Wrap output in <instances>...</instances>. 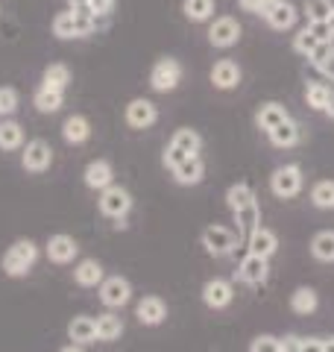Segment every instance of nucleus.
<instances>
[{
	"label": "nucleus",
	"instance_id": "37998d69",
	"mask_svg": "<svg viewBox=\"0 0 334 352\" xmlns=\"http://www.w3.org/2000/svg\"><path fill=\"white\" fill-rule=\"evenodd\" d=\"M299 344H302V338H299V335L278 338V346H282V352H299Z\"/></svg>",
	"mask_w": 334,
	"mask_h": 352
},
{
	"label": "nucleus",
	"instance_id": "f03ea898",
	"mask_svg": "<svg viewBox=\"0 0 334 352\" xmlns=\"http://www.w3.org/2000/svg\"><path fill=\"white\" fill-rule=\"evenodd\" d=\"M50 30L59 41H74V38H85V36H91V32H97V21L91 12H88V6L65 9V12H59L53 18Z\"/></svg>",
	"mask_w": 334,
	"mask_h": 352
},
{
	"label": "nucleus",
	"instance_id": "ea45409f",
	"mask_svg": "<svg viewBox=\"0 0 334 352\" xmlns=\"http://www.w3.org/2000/svg\"><path fill=\"white\" fill-rule=\"evenodd\" d=\"M18 103H21V97L12 85H3L0 88V118H9V115H15L18 112Z\"/></svg>",
	"mask_w": 334,
	"mask_h": 352
},
{
	"label": "nucleus",
	"instance_id": "2f4dec72",
	"mask_svg": "<svg viewBox=\"0 0 334 352\" xmlns=\"http://www.w3.org/2000/svg\"><path fill=\"white\" fill-rule=\"evenodd\" d=\"M41 85H47V88H59V91H68V85H71V68L65 62H53L44 68L41 74Z\"/></svg>",
	"mask_w": 334,
	"mask_h": 352
},
{
	"label": "nucleus",
	"instance_id": "a18cd8bd",
	"mask_svg": "<svg viewBox=\"0 0 334 352\" xmlns=\"http://www.w3.org/2000/svg\"><path fill=\"white\" fill-rule=\"evenodd\" d=\"M59 352H85V346H80V344H68V346H62Z\"/></svg>",
	"mask_w": 334,
	"mask_h": 352
},
{
	"label": "nucleus",
	"instance_id": "6e6552de",
	"mask_svg": "<svg viewBox=\"0 0 334 352\" xmlns=\"http://www.w3.org/2000/svg\"><path fill=\"white\" fill-rule=\"evenodd\" d=\"M100 302H103L109 311H120L124 305H129L132 300V282L126 276H106L103 282H100Z\"/></svg>",
	"mask_w": 334,
	"mask_h": 352
},
{
	"label": "nucleus",
	"instance_id": "e433bc0d",
	"mask_svg": "<svg viewBox=\"0 0 334 352\" xmlns=\"http://www.w3.org/2000/svg\"><path fill=\"white\" fill-rule=\"evenodd\" d=\"M311 203L322 212H331L334 208V179H320L314 182V188H311Z\"/></svg>",
	"mask_w": 334,
	"mask_h": 352
},
{
	"label": "nucleus",
	"instance_id": "a878e982",
	"mask_svg": "<svg viewBox=\"0 0 334 352\" xmlns=\"http://www.w3.org/2000/svg\"><path fill=\"white\" fill-rule=\"evenodd\" d=\"M170 173H173V179L179 185H199L205 179V162H203V156H191V159H185L182 164H176Z\"/></svg>",
	"mask_w": 334,
	"mask_h": 352
},
{
	"label": "nucleus",
	"instance_id": "c03bdc74",
	"mask_svg": "<svg viewBox=\"0 0 334 352\" xmlns=\"http://www.w3.org/2000/svg\"><path fill=\"white\" fill-rule=\"evenodd\" d=\"M322 112H326V115L334 120V88H331V94H329V103H326V109H322Z\"/></svg>",
	"mask_w": 334,
	"mask_h": 352
},
{
	"label": "nucleus",
	"instance_id": "412c9836",
	"mask_svg": "<svg viewBox=\"0 0 334 352\" xmlns=\"http://www.w3.org/2000/svg\"><path fill=\"white\" fill-rule=\"evenodd\" d=\"M106 279V270L97 258H80L74 267V282L80 288H100V282Z\"/></svg>",
	"mask_w": 334,
	"mask_h": 352
},
{
	"label": "nucleus",
	"instance_id": "a19ab883",
	"mask_svg": "<svg viewBox=\"0 0 334 352\" xmlns=\"http://www.w3.org/2000/svg\"><path fill=\"white\" fill-rule=\"evenodd\" d=\"M249 352H282V346H278V338H273V335H258V338H252Z\"/></svg>",
	"mask_w": 334,
	"mask_h": 352
},
{
	"label": "nucleus",
	"instance_id": "20e7f679",
	"mask_svg": "<svg viewBox=\"0 0 334 352\" xmlns=\"http://www.w3.org/2000/svg\"><path fill=\"white\" fill-rule=\"evenodd\" d=\"M100 214L109 217V220H118V226H124L126 214L132 212V194L124 188V185H109V188L100 191V200H97Z\"/></svg>",
	"mask_w": 334,
	"mask_h": 352
},
{
	"label": "nucleus",
	"instance_id": "58836bf2",
	"mask_svg": "<svg viewBox=\"0 0 334 352\" xmlns=\"http://www.w3.org/2000/svg\"><path fill=\"white\" fill-rule=\"evenodd\" d=\"M317 44H320V38L314 36V30L311 27H302V30H296V36H293V50L299 53V56H311V53L317 50Z\"/></svg>",
	"mask_w": 334,
	"mask_h": 352
},
{
	"label": "nucleus",
	"instance_id": "72a5a7b5",
	"mask_svg": "<svg viewBox=\"0 0 334 352\" xmlns=\"http://www.w3.org/2000/svg\"><path fill=\"white\" fill-rule=\"evenodd\" d=\"M249 203H255V191H252L249 182H235V185H229V191H226V206H229V212H238V208L249 206Z\"/></svg>",
	"mask_w": 334,
	"mask_h": 352
},
{
	"label": "nucleus",
	"instance_id": "f3484780",
	"mask_svg": "<svg viewBox=\"0 0 334 352\" xmlns=\"http://www.w3.org/2000/svg\"><path fill=\"white\" fill-rule=\"evenodd\" d=\"M82 182H85V188H91V191H103L109 185H115V168H111V162L109 159L88 162L82 170Z\"/></svg>",
	"mask_w": 334,
	"mask_h": 352
},
{
	"label": "nucleus",
	"instance_id": "2eb2a0df",
	"mask_svg": "<svg viewBox=\"0 0 334 352\" xmlns=\"http://www.w3.org/2000/svg\"><path fill=\"white\" fill-rule=\"evenodd\" d=\"M267 27L276 30V32H285V30H293L296 21H299V9L291 3V0H276V3L264 12Z\"/></svg>",
	"mask_w": 334,
	"mask_h": 352
},
{
	"label": "nucleus",
	"instance_id": "ddd939ff",
	"mask_svg": "<svg viewBox=\"0 0 334 352\" xmlns=\"http://www.w3.org/2000/svg\"><path fill=\"white\" fill-rule=\"evenodd\" d=\"M267 276H270V258L252 256V252H247V256H243V261L238 264V270H235V279L243 282V285H252V288L264 285Z\"/></svg>",
	"mask_w": 334,
	"mask_h": 352
},
{
	"label": "nucleus",
	"instance_id": "09e8293b",
	"mask_svg": "<svg viewBox=\"0 0 334 352\" xmlns=\"http://www.w3.org/2000/svg\"><path fill=\"white\" fill-rule=\"evenodd\" d=\"M299 352H302V349H299Z\"/></svg>",
	"mask_w": 334,
	"mask_h": 352
},
{
	"label": "nucleus",
	"instance_id": "9b49d317",
	"mask_svg": "<svg viewBox=\"0 0 334 352\" xmlns=\"http://www.w3.org/2000/svg\"><path fill=\"white\" fill-rule=\"evenodd\" d=\"M241 41V24L232 15H220V18H211L208 24V44L217 50H229Z\"/></svg>",
	"mask_w": 334,
	"mask_h": 352
},
{
	"label": "nucleus",
	"instance_id": "c756f323",
	"mask_svg": "<svg viewBox=\"0 0 334 352\" xmlns=\"http://www.w3.org/2000/svg\"><path fill=\"white\" fill-rule=\"evenodd\" d=\"M311 256L322 264H334V229H320L311 238Z\"/></svg>",
	"mask_w": 334,
	"mask_h": 352
},
{
	"label": "nucleus",
	"instance_id": "49530a36",
	"mask_svg": "<svg viewBox=\"0 0 334 352\" xmlns=\"http://www.w3.org/2000/svg\"><path fill=\"white\" fill-rule=\"evenodd\" d=\"M326 352H334V338H329V340H326Z\"/></svg>",
	"mask_w": 334,
	"mask_h": 352
},
{
	"label": "nucleus",
	"instance_id": "6ab92c4d",
	"mask_svg": "<svg viewBox=\"0 0 334 352\" xmlns=\"http://www.w3.org/2000/svg\"><path fill=\"white\" fill-rule=\"evenodd\" d=\"M62 138H65V144H71V147L85 144V141L91 138V120L85 115H68L62 124Z\"/></svg>",
	"mask_w": 334,
	"mask_h": 352
},
{
	"label": "nucleus",
	"instance_id": "f704fd0d",
	"mask_svg": "<svg viewBox=\"0 0 334 352\" xmlns=\"http://www.w3.org/2000/svg\"><path fill=\"white\" fill-rule=\"evenodd\" d=\"M311 68L320 71V74H331L334 71V41H320L317 50L308 56Z\"/></svg>",
	"mask_w": 334,
	"mask_h": 352
},
{
	"label": "nucleus",
	"instance_id": "473e14b6",
	"mask_svg": "<svg viewBox=\"0 0 334 352\" xmlns=\"http://www.w3.org/2000/svg\"><path fill=\"white\" fill-rule=\"evenodd\" d=\"M182 12L194 24H205L214 18V0H182Z\"/></svg>",
	"mask_w": 334,
	"mask_h": 352
},
{
	"label": "nucleus",
	"instance_id": "423d86ee",
	"mask_svg": "<svg viewBox=\"0 0 334 352\" xmlns=\"http://www.w3.org/2000/svg\"><path fill=\"white\" fill-rule=\"evenodd\" d=\"M182 82V62L173 56H162L155 59V65L150 68V88L155 94H170L176 91Z\"/></svg>",
	"mask_w": 334,
	"mask_h": 352
},
{
	"label": "nucleus",
	"instance_id": "cd10ccee",
	"mask_svg": "<svg viewBox=\"0 0 334 352\" xmlns=\"http://www.w3.org/2000/svg\"><path fill=\"white\" fill-rule=\"evenodd\" d=\"M32 106H36L41 115H56L65 106V91H59V88L38 85L36 94H32Z\"/></svg>",
	"mask_w": 334,
	"mask_h": 352
},
{
	"label": "nucleus",
	"instance_id": "aec40b11",
	"mask_svg": "<svg viewBox=\"0 0 334 352\" xmlns=\"http://www.w3.org/2000/svg\"><path fill=\"white\" fill-rule=\"evenodd\" d=\"M247 250L252 252V256H261V258H273L278 252V235L273 232V229L267 226H258L255 232L247 238Z\"/></svg>",
	"mask_w": 334,
	"mask_h": 352
},
{
	"label": "nucleus",
	"instance_id": "4c0bfd02",
	"mask_svg": "<svg viewBox=\"0 0 334 352\" xmlns=\"http://www.w3.org/2000/svg\"><path fill=\"white\" fill-rule=\"evenodd\" d=\"M302 12L308 15V24H320V21H329L331 18L334 3H331V0H305Z\"/></svg>",
	"mask_w": 334,
	"mask_h": 352
},
{
	"label": "nucleus",
	"instance_id": "f257e3e1",
	"mask_svg": "<svg viewBox=\"0 0 334 352\" xmlns=\"http://www.w3.org/2000/svg\"><path fill=\"white\" fill-rule=\"evenodd\" d=\"M38 256H41V250H38L36 241L32 238H18V241H12V244L6 247L3 258H0V267H3V273L9 279H24L27 273L36 267Z\"/></svg>",
	"mask_w": 334,
	"mask_h": 352
},
{
	"label": "nucleus",
	"instance_id": "f8f14e48",
	"mask_svg": "<svg viewBox=\"0 0 334 352\" xmlns=\"http://www.w3.org/2000/svg\"><path fill=\"white\" fill-rule=\"evenodd\" d=\"M44 256L53 264H74V258L80 256V244H76V238L68 232H56L47 238V244H44Z\"/></svg>",
	"mask_w": 334,
	"mask_h": 352
},
{
	"label": "nucleus",
	"instance_id": "5701e85b",
	"mask_svg": "<svg viewBox=\"0 0 334 352\" xmlns=\"http://www.w3.org/2000/svg\"><path fill=\"white\" fill-rule=\"evenodd\" d=\"M68 340L71 344H80V346L97 344V320L88 314H76L68 323Z\"/></svg>",
	"mask_w": 334,
	"mask_h": 352
},
{
	"label": "nucleus",
	"instance_id": "c9c22d12",
	"mask_svg": "<svg viewBox=\"0 0 334 352\" xmlns=\"http://www.w3.org/2000/svg\"><path fill=\"white\" fill-rule=\"evenodd\" d=\"M331 88L334 85H329V82H308L305 85V103L314 109V112H322L326 109V103H329V94H331Z\"/></svg>",
	"mask_w": 334,
	"mask_h": 352
},
{
	"label": "nucleus",
	"instance_id": "a211bd4d",
	"mask_svg": "<svg viewBox=\"0 0 334 352\" xmlns=\"http://www.w3.org/2000/svg\"><path fill=\"white\" fill-rule=\"evenodd\" d=\"M211 85L220 88V91H232V88H238L241 80H243V71L235 59H220L214 62V68H211Z\"/></svg>",
	"mask_w": 334,
	"mask_h": 352
},
{
	"label": "nucleus",
	"instance_id": "7c9ffc66",
	"mask_svg": "<svg viewBox=\"0 0 334 352\" xmlns=\"http://www.w3.org/2000/svg\"><path fill=\"white\" fill-rule=\"evenodd\" d=\"M317 305H320V296H317V291L314 288H296L293 294H291V311L293 314H302V317H308V314H314L317 311Z\"/></svg>",
	"mask_w": 334,
	"mask_h": 352
},
{
	"label": "nucleus",
	"instance_id": "9d476101",
	"mask_svg": "<svg viewBox=\"0 0 334 352\" xmlns=\"http://www.w3.org/2000/svg\"><path fill=\"white\" fill-rule=\"evenodd\" d=\"M124 120L129 129H150L159 124V106H155L153 100H147V97H135V100H129L126 109H124Z\"/></svg>",
	"mask_w": 334,
	"mask_h": 352
},
{
	"label": "nucleus",
	"instance_id": "c85d7f7f",
	"mask_svg": "<svg viewBox=\"0 0 334 352\" xmlns=\"http://www.w3.org/2000/svg\"><path fill=\"white\" fill-rule=\"evenodd\" d=\"M27 141H24V126L12 118H3L0 120V150L3 153H15L21 150Z\"/></svg>",
	"mask_w": 334,
	"mask_h": 352
},
{
	"label": "nucleus",
	"instance_id": "b1692460",
	"mask_svg": "<svg viewBox=\"0 0 334 352\" xmlns=\"http://www.w3.org/2000/svg\"><path fill=\"white\" fill-rule=\"evenodd\" d=\"M287 118H291V112H287L282 103L267 100V103L258 106V112H255V126H258L261 132H270V129H276L278 124H285Z\"/></svg>",
	"mask_w": 334,
	"mask_h": 352
},
{
	"label": "nucleus",
	"instance_id": "4468645a",
	"mask_svg": "<svg viewBox=\"0 0 334 352\" xmlns=\"http://www.w3.org/2000/svg\"><path fill=\"white\" fill-rule=\"evenodd\" d=\"M232 300H235V285H232L229 279L214 276V279H208L203 285V302L208 308H214V311H220V308H229Z\"/></svg>",
	"mask_w": 334,
	"mask_h": 352
},
{
	"label": "nucleus",
	"instance_id": "39448f33",
	"mask_svg": "<svg viewBox=\"0 0 334 352\" xmlns=\"http://www.w3.org/2000/svg\"><path fill=\"white\" fill-rule=\"evenodd\" d=\"M302 188H305V173L299 164H282L270 176V191L278 200H293V197L302 194Z\"/></svg>",
	"mask_w": 334,
	"mask_h": 352
},
{
	"label": "nucleus",
	"instance_id": "de8ad7c7",
	"mask_svg": "<svg viewBox=\"0 0 334 352\" xmlns=\"http://www.w3.org/2000/svg\"><path fill=\"white\" fill-rule=\"evenodd\" d=\"M329 27H331V36H334V12H331V18H329Z\"/></svg>",
	"mask_w": 334,
	"mask_h": 352
},
{
	"label": "nucleus",
	"instance_id": "393cba45",
	"mask_svg": "<svg viewBox=\"0 0 334 352\" xmlns=\"http://www.w3.org/2000/svg\"><path fill=\"white\" fill-rule=\"evenodd\" d=\"M97 320V340L100 344H111V340H120V335H124V317H120L118 311H103L94 317Z\"/></svg>",
	"mask_w": 334,
	"mask_h": 352
},
{
	"label": "nucleus",
	"instance_id": "1a4fd4ad",
	"mask_svg": "<svg viewBox=\"0 0 334 352\" xmlns=\"http://www.w3.org/2000/svg\"><path fill=\"white\" fill-rule=\"evenodd\" d=\"M53 164V147L44 138H32L21 147V168L27 173H44Z\"/></svg>",
	"mask_w": 334,
	"mask_h": 352
},
{
	"label": "nucleus",
	"instance_id": "dca6fc26",
	"mask_svg": "<svg viewBox=\"0 0 334 352\" xmlns=\"http://www.w3.org/2000/svg\"><path fill=\"white\" fill-rule=\"evenodd\" d=\"M135 317H138L141 326H162L167 320V302L155 294L141 296V300L135 302Z\"/></svg>",
	"mask_w": 334,
	"mask_h": 352
},
{
	"label": "nucleus",
	"instance_id": "4be33fe9",
	"mask_svg": "<svg viewBox=\"0 0 334 352\" xmlns=\"http://www.w3.org/2000/svg\"><path fill=\"white\" fill-rule=\"evenodd\" d=\"M267 138H270V144L278 147V150H291L302 141V126H299L293 118H287L285 124H278L276 129L267 132Z\"/></svg>",
	"mask_w": 334,
	"mask_h": 352
},
{
	"label": "nucleus",
	"instance_id": "0eeeda50",
	"mask_svg": "<svg viewBox=\"0 0 334 352\" xmlns=\"http://www.w3.org/2000/svg\"><path fill=\"white\" fill-rule=\"evenodd\" d=\"M199 244H203V250L208 252V256L214 258H223L229 256V252H235V247L241 244L238 241V232L223 223H211L203 229V235H199Z\"/></svg>",
	"mask_w": 334,
	"mask_h": 352
},
{
	"label": "nucleus",
	"instance_id": "7ed1b4c3",
	"mask_svg": "<svg viewBox=\"0 0 334 352\" xmlns=\"http://www.w3.org/2000/svg\"><path fill=\"white\" fill-rule=\"evenodd\" d=\"M199 153H203V135L191 126H182V129L173 132L170 141H167V147L162 153V162H164L167 170H173L176 164H182L191 156H199Z\"/></svg>",
	"mask_w": 334,
	"mask_h": 352
},
{
	"label": "nucleus",
	"instance_id": "79ce46f5",
	"mask_svg": "<svg viewBox=\"0 0 334 352\" xmlns=\"http://www.w3.org/2000/svg\"><path fill=\"white\" fill-rule=\"evenodd\" d=\"M238 3H241V9H243V12H252V15H264L267 9H270V6L276 3V0H238Z\"/></svg>",
	"mask_w": 334,
	"mask_h": 352
},
{
	"label": "nucleus",
	"instance_id": "bb28decb",
	"mask_svg": "<svg viewBox=\"0 0 334 352\" xmlns=\"http://www.w3.org/2000/svg\"><path fill=\"white\" fill-rule=\"evenodd\" d=\"M235 214V223H238V241L243 244V241H247L255 229L261 226V208H258V203H249V206H243V208H238V212H232Z\"/></svg>",
	"mask_w": 334,
	"mask_h": 352
}]
</instances>
